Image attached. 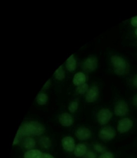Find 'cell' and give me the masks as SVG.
Instances as JSON below:
<instances>
[{
	"label": "cell",
	"instance_id": "1",
	"mask_svg": "<svg viewBox=\"0 0 137 158\" xmlns=\"http://www.w3.org/2000/svg\"><path fill=\"white\" fill-rule=\"evenodd\" d=\"M43 126L35 121H32L25 123L19 128L16 135L19 137L21 135H40L44 132Z\"/></svg>",
	"mask_w": 137,
	"mask_h": 158
},
{
	"label": "cell",
	"instance_id": "2",
	"mask_svg": "<svg viewBox=\"0 0 137 158\" xmlns=\"http://www.w3.org/2000/svg\"><path fill=\"white\" fill-rule=\"evenodd\" d=\"M111 62L116 74L122 75L125 73L127 69V63L123 58L119 56L114 55L111 58Z\"/></svg>",
	"mask_w": 137,
	"mask_h": 158
},
{
	"label": "cell",
	"instance_id": "3",
	"mask_svg": "<svg viewBox=\"0 0 137 158\" xmlns=\"http://www.w3.org/2000/svg\"><path fill=\"white\" fill-rule=\"evenodd\" d=\"M98 64L97 59L94 56H89L82 63V68L86 72H92L96 69Z\"/></svg>",
	"mask_w": 137,
	"mask_h": 158
},
{
	"label": "cell",
	"instance_id": "4",
	"mask_svg": "<svg viewBox=\"0 0 137 158\" xmlns=\"http://www.w3.org/2000/svg\"><path fill=\"white\" fill-rule=\"evenodd\" d=\"M112 113L107 109H102L98 112L97 119L99 123L102 125L106 124L112 117Z\"/></svg>",
	"mask_w": 137,
	"mask_h": 158
},
{
	"label": "cell",
	"instance_id": "5",
	"mask_svg": "<svg viewBox=\"0 0 137 158\" xmlns=\"http://www.w3.org/2000/svg\"><path fill=\"white\" fill-rule=\"evenodd\" d=\"M99 136L103 140H110L115 136V131L111 127H106L100 131Z\"/></svg>",
	"mask_w": 137,
	"mask_h": 158
},
{
	"label": "cell",
	"instance_id": "6",
	"mask_svg": "<svg viewBox=\"0 0 137 158\" xmlns=\"http://www.w3.org/2000/svg\"><path fill=\"white\" fill-rule=\"evenodd\" d=\"M133 126V122L128 118H124L119 122L117 129L120 133H124L129 131Z\"/></svg>",
	"mask_w": 137,
	"mask_h": 158
},
{
	"label": "cell",
	"instance_id": "7",
	"mask_svg": "<svg viewBox=\"0 0 137 158\" xmlns=\"http://www.w3.org/2000/svg\"><path fill=\"white\" fill-rule=\"evenodd\" d=\"M129 108L128 104L122 101L119 102L115 108L114 113L118 116H124L128 112Z\"/></svg>",
	"mask_w": 137,
	"mask_h": 158
},
{
	"label": "cell",
	"instance_id": "8",
	"mask_svg": "<svg viewBox=\"0 0 137 158\" xmlns=\"http://www.w3.org/2000/svg\"><path fill=\"white\" fill-rule=\"evenodd\" d=\"M99 94L98 88L96 86H92L88 89L86 96V101L88 103L94 102L98 97Z\"/></svg>",
	"mask_w": 137,
	"mask_h": 158
},
{
	"label": "cell",
	"instance_id": "9",
	"mask_svg": "<svg viewBox=\"0 0 137 158\" xmlns=\"http://www.w3.org/2000/svg\"><path fill=\"white\" fill-rule=\"evenodd\" d=\"M62 146L65 150L72 152L75 148L74 140L71 137H65L62 140Z\"/></svg>",
	"mask_w": 137,
	"mask_h": 158
},
{
	"label": "cell",
	"instance_id": "10",
	"mask_svg": "<svg viewBox=\"0 0 137 158\" xmlns=\"http://www.w3.org/2000/svg\"><path fill=\"white\" fill-rule=\"evenodd\" d=\"M75 135L79 139L86 140L91 136V132L88 128L81 127L79 128L75 132Z\"/></svg>",
	"mask_w": 137,
	"mask_h": 158
},
{
	"label": "cell",
	"instance_id": "11",
	"mask_svg": "<svg viewBox=\"0 0 137 158\" xmlns=\"http://www.w3.org/2000/svg\"><path fill=\"white\" fill-rule=\"evenodd\" d=\"M59 122L62 126L69 127L71 126L73 123V118L69 114L63 113L60 117Z\"/></svg>",
	"mask_w": 137,
	"mask_h": 158
},
{
	"label": "cell",
	"instance_id": "12",
	"mask_svg": "<svg viewBox=\"0 0 137 158\" xmlns=\"http://www.w3.org/2000/svg\"><path fill=\"white\" fill-rule=\"evenodd\" d=\"M86 81V75L82 72H79L75 73L73 78V83L75 85L78 86L85 83Z\"/></svg>",
	"mask_w": 137,
	"mask_h": 158
},
{
	"label": "cell",
	"instance_id": "13",
	"mask_svg": "<svg viewBox=\"0 0 137 158\" xmlns=\"http://www.w3.org/2000/svg\"><path fill=\"white\" fill-rule=\"evenodd\" d=\"M76 67H77V62L75 58L74 55H72L66 60V67L68 71L73 72L75 70Z\"/></svg>",
	"mask_w": 137,
	"mask_h": 158
},
{
	"label": "cell",
	"instance_id": "14",
	"mask_svg": "<svg viewBox=\"0 0 137 158\" xmlns=\"http://www.w3.org/2000/svg\"><path fill=\"white\" fill-rule=\"evenodd\" d=\"M87 152V147L83 144H79L75 148L74 154L76 157H82Z\"/></svg>",
	"mask_w": 137,
	"mask_h": 158
},
{
	"label": "cell",
	"instance_id": "15",
	"mask_svg": "<svg viewBox=\"0 0 137 158\" xmlns=\"http://www.w3.org/2000/svg\"><path fill=\"white\" fill-rule=\"evenodd\" d=\"M42 153L38 150H31L26 152L24 158H41Z\"/></svg>",
	"mask_w": 137,
	"mask_h": 158
},
{
	"label": "cell",
	"instance_id": "16",
	"mask_svg": "<svg viewBox=\"0 0 137 158\" xmlns=\"http://www.w3.org/2000/svg\"><path fill=\"white\" fill-rule=\"evenodd\" d=\"M35 145V141L32 137H28L24 142V147L27 149H31L34 148Z\"/></svg>",
	"mask_w": 137,
	"mask_h": 158
},
{
	"label": "cell",
	"instance_id": "17",
	"mask_svg": "<svg viewBox=\"0 0 137 158\" xmlns=\"http://www.w3.org/2000/svg\"><path fill=\"white\" fill-rule=\"evenodd\" d=\"M48 99V96L46 94L43 93H40L37 97V102L39 105H44L46 104Z\"/></svg>",
	"mask_w": 137,
	"mask_h": 158
},
{
	"label": "cell",
	"instance_id": "18",
	"mask_svg": "<svg viewBox=\"0 0 137 158\" xmlns=\"http://www.w3.org/2000/svg\"><path fill=\"white\" fill-rule=\"evenodd\" d=\"M39 143L42 147L47 149L50 147L51 141L49 138L46 136L42 137L39 140Z\"/></svg>",
	"mask_w": 137,
	"mask_h": 158
},
{
	"label": "cell",
	"instance_id": "19",
	"mask_svg": "<svg viewBox=\"0 0 137 158\" xmlns=\"http://www.w3.org/2000/svg\"><path fill=\"white\" fill-rule=\"evenodd\" d=\"M55 75L56 78L58 81H62L64 78L65 76V72L64 70H63L62 65L56 70Z\"/></svg>",
	"mask_w": 137,
	"mask_h": 158
},
{
	"label": "cell",
	"instance_id": "20",
	"mask_svg": "<svg viewBox=\"0 0 137 158\" xmlns=\"http://www.w3.org/2000/svg\"><path fill=\"white\" fill-rule=\"evenodd\" d=\"M88 84L84 83L81 85L79 86L76 89L77 92L79 94H84L88 92Z\"/></svg>",
	"mask_w": 137,
	"mask_h": 158
},
{
	"label": "cell",
	"instance_id": "21",
	"mask_svg": "<svg viewBox=\"0 0 137 158\" xmlns=\"http://www.w3.org/2000/svg\"><path fill=\"white\" fill-rule=\"evenodd\" d=\"M78 107V103L76 101H74L70 103L69 106V110L71 113H74L77 110Z\"/></svg>",
	"mask_w": 137,
	"mask_h": 158
},
{
	"label": "cell",
	"instance_id": "22",
	"mask_svg": "<svg viewBox=\"0 0 137 158\" xmlns=\"http://www.w3.org/2000/svg\"><path fill=\"white\" fill-rule=\"evenodd\" d=\"M94 150L96 151L97 152H101V153L104 152L105 150V148L102 146L98 144L94 145Z\"/></svg>",
	"mask_w": 137,
	"mask_h": 158
},
{
	"label": "cell",
	"instance_id": "23",
	"mask_svg": "<svg viewBox=\"0 0 137 158\" xmlns=\"http://www.w3.org/2000/svg\"><path fill=\"white\" fill-rule=\"evenodd\" d=\"M100 158H114L113 155L110 152H106L103 153L102 155L101 156Z\"/></svg>",
	"mask_w": 137,
	"mask_h": 158
},
{
	"label": "cell",
	"instance_id": "24",
	"mask_svg": "<svg viewBox=\"0 0 137 158\" xmlns=\"http://www.w3.org/2000/svg\"><path fill=\"white\" fill-rule=\"evenodd\" d=\"M131 23L133 27H137V15L132 18Z\"/></svg>",
	"mask_w": 137,
	"mask_h": 158
},
{
	"label": "cell",
	"instance_id": "25",
	"mask_svg": "<svg viewBox=\"0 0 137 158\" xmlns=\"http://www.w3.org/2000/svg\"><path fill=\"white\" fill-rule=\"evenodd\" d=\"M87 158H96V154L93 152H88L87 153L86 155Z\"/></svg>",
	"mask_w": 137,
	"mask_h": 158
},
{
	"label": "cell",
	"instance_id": "26",
	"mask_svg": "<svg viewBox=\"0 0 137 158\" xmlns=\"http://www.w3.org/2000/svg\"><path fill=\"white\" fill-rule=\"evenodd\" d=\"M41 158H55L53 156L49 154H47V153H42V155Z\"/></svg>",
	"mask_w": 137,
	"mask_h": 158
},
{
	"label": "cell",
	"instance_id": "27",
	"mask_svg": "<svg viewBox=\"0 0 137 158\" xmlns=\"http://www.w3.org/2000/svg\"><path fill=\"white\" fill-rule=\"evenodd\" d=\"M50 80L49 79L46 82V83L45 84V85L43 86V89H47V88H48L50 85Z\"/></svg>",
	"mask_w": 137,
	"mask_h": 158
},
{
	"label": "cell",
	"instance_id": "28",
	"mask_svg": "<svg viewBox=\"0 0 137 158\" xmlns=\"http://www.w3.org/2000/svg\"><path fill=\"white\" fill-rule=\"evenodd\" d=\"M19 136H15V140H14V142H13V145H16L19 143Z\"/></svg>",
	"mask_w": 137,
	"mask_h": 158
},
{
	"label": "cell",
	"instance_id": "29",
	"mask_svg": "<svg viewBox=\"0 0 137 158\" xmlns=\"http://www.w3.org/2000/svg\"><path fill=\"white\" fill-rule=\"evenodd\" d=\"M133 84L135 86L137 87V74L134 78L133 79Z\"/></svg>",
	"mask_w": 137,
	"mask_h": 158
},
{
	"label": "cell",
	"instance_id": "30",
	"mask_svg": "<svg viewBox=\"0 0 137 158\" xmlns=\"http://www.w3.org/2000/svg\"><path fill=\"white\" fill-rule=\"evenodd\" d=\"M133 102L135 105L137 107V94L134 97Z\"/></svg>",
	"mask_w": 137,
	"mask_h": 158
},
{
	"label": "cell",
	"instance_id": "31",
	"mask_svg": "<svg viewBox=\"0 0 137 158\" xmlns=\"http://www.w3.org/2000/svg\"><path fill=\"white\" fill-rule=\"evenodd\" d=\"M135 34H136V35L137 36V28L136 29V30H135Z\"/></svg>",
	"mask_w": 137,
	"mask_h": 158
}]
</instances>
